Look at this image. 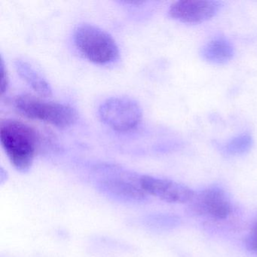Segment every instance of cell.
Masks as SVG:
<instances>
[{
    "label": "cell",
    "instance_id": "11",
    "mask_svg": "<svg viewBox=\"0 0 257 257\" xmlns=\"http://www.w3.org/2000/svg\"><path fill=\"white\" fill-rule=\"evenodd\" d=\"M252 145V137L247 134H245V135L236 137L228 141L224 147V150L225 153L229 155L243 154L250 150Z\"/></svg>",
    "mask_w": 257,
    "mask_h": 257
},
{
    "label": "cell",
    "instance_id": "4",
    "mask_svg": "<svg viewBox=\"0 0 257 257\" xmlns=\"http://www.w3.org/2000/svg\"><path fill=\"white\" fill-rule=\"evenodd\" d=\"M102 121L113 130L125 132L138 127L143 118L142 108L133 99L126 97L108 98L99 107Z\"/></svg>",
    "mask_w": 257,
    "mask_h": 257
},
{
    "label": "cell",
    "instance_id": "9",
    "mask_svg": "<svg viewBox=\"0 0 257 257\" xmlns=\"http://www.w3.org/2000/svg\"><path fill=\"white\" fill-rule=\"evenodd\" d=\"M201 54L205 61L211 64H224L232 59L234 49L228 40L216 38L203 46Z\"/></svg>",
    "mask_w": 257,
    "mask_h": 257
},
{
    "label": "cell",
    "instance_id": "2",
    "mask_svg": "<svg viewBox=\"0 0 257 257\" xmlns=\"http://www.w3.org/2000/svg\"><path fill=\"white\" fill-rule=\"evenodd\" d=\"M13 104L18 112L27 118L44 121L59 128L70 127L77 121V112L72 106L48 101L31 94L17 96Z\"/></svg>",
    "mask_w": 257,
    "mask_h": 257
},
{
    "label": "cell",
    "instance_id": "1",
    "mask_svg": "<svg viewBox=\"0 0 257 257\" xmlns=\"http://www.w3.org/2000/svg\"><path fill=\"white\" fill-rule=\"evenodd\" d=\"M0 141L12 165L26 172L34 163L40 138L37 131L20 120H4L0 126Z\"/></svg>",
    "mask_w": 257,
    "mask_h": 257
},
{
    "label": "cell",
    "instance_id": "7",
    "mask_svg": "<svg viewBox=\"0 0 257 257\" xmlns=\"http://www.w3.org/2000/svg\"><path fill=\"white\" fill-rule=\"evenodd\" d=\"M221 3L213 0H182L174 3L168 10L171 19L182 23L200 24L217 14Z\"/></svg>",
    "mask_w": 257,
    "mask_h": 257
},
{
    "label": "cell",
    "instance_id": "5",
    "mask_svg": "<svg viewBox=\"0 0 257 257\" xmlns=\"http://www.w3.org/2000/svg\"><path fill=\"white\" fill-rule=\"evenodd\" d=\"M140 186L147 195H152L172 204L190 203L195 192L182 183L168 179L144 175L140 177Z\"/></svg>",
    "mask_w": 257,
    "mask_h": 257
},
{
    "label": "cell",
    "instance_id": "3",
    "mask_svg": "<svg viewBox=\"0 0 257 257\" xmlns=\"http://www.w3.org/2000/svg\"><path fill=\"white\" fill-rule=\"evenodd\" d=\"M73 40L79 52L95 64H109L119 56L118 46L112 36L94 25L83 24L78 26Z\"/></svg>",
    "mask_w": 257,
    "mask_h": 257
},
{
    "label": "cell",
    "instance_id": "13",
    "mask_svg": "<svg viewBox=\"0 0 257 257\" xmlns=\"http://www.w3.org/2000/svg\"><path fill=\"white\" fill-rule=\"evenodd\" d=\"M246 246L249 250L257 253V224L249 232L246 240Z\"/></svg>",
    "mask_w": 257,
    "mask_h": 257
},
{
    "label": "cell",
    "instance_id": "12",
    "mask_svg": "<svg viewBox=\"0 0 257 257\" xmlns=\"http://www.w3.org/2000/svg\"><path fill=\"white\" fill-rule=\"evenodd\" d=\"M1 94L2 96L7 92L10 85V78L3 58H1Z\"/></svg>",
    "mask_w": 257,
    "mask_h": 257
},
{
    "label": "cell",
    "instance_id": "6",
    "mask_svg": "<svg viewBox=\"0 0 257 257\" xmlns=\"http://www.w3.org/2000/svg\"><path fill=\"white\" fill-rule=\"evenodd\" d=\"M190 203L195 213L219 220L227 219L232 210L229 197L219 186H210L195 193Z\"/></svg>",
    "mask_w": 257,
    "mask_h": 257
},
{
    "label": "cell",
    "instance_id": "10",
    "mask_svg": "<svg viewBox=\"0 0 257 257\" xmlns=\"http://www.w3.org/2000/svg\"><path fill=\"white\" fill-rule=\"evenodd\" d=\"M16 70L19 76L42 97H50L52 89L50 84L41 76L29 63L22 59L15 61Z\"/></svg>",
    "mask_w": 257,
    "mask_h": 257
},
{
    "label": "cell",
    "instance_id": "8",
    "mask_svg": "<svg viewBox=\"0 0 257 257\" xmlns=\"http://www.w3.org/2000/svg\"><path fill=\"white\" fill-rule=\"evenodd\" d=\"M102 188L106 193L127 201H142L147 198V194L138 184L120 178L106 179L102 182Z\"/></svg>",
    "mask_w": 257,
    "mask_h": 257
}]
</instances>
